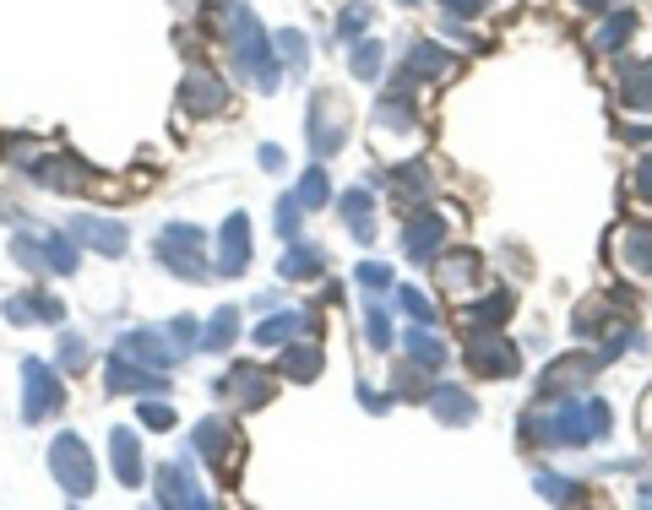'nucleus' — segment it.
I'll list each match as a JSON object with an SVG mask.
<instances>
[{
	"label": "nucleus",
	"mask_w": 652,
	"mask_h": 510,
	"mask_svg": "<svg viewBox=\"0 0 652 510\" xmlns=\"http://www.w3.org/2000/svg\"><path fill=\"white\" fill-rule=\"evenodd\" d=\"M321 266H327V255L316 251V245H294V251L283 255V277H310Z\"/></svg>",
	"instance_id": "c85d7f7f"
},
{
	"label": "nucleus",
	"mask_w": 652,
	"mask_h": 510,
	"mask_svg": "<svg viewBox=\"0 0 652 510\" xmlns=\"http://www.w3.org/2000/svg\"><path fill=\"white\" fill-rule=\"evenodd\" d=\"M354 77L360 82H371V77H380V44H354Z\"/></svg>",
	"instance_id": "f704fd0d"
},
{
	"label": "nucleus",
	"mask_w": 652,
	"mask_h": 510,
	"mask_svg": "<svg viewBox=\"0 0 652 510\" xmlns=\"http://www.w3.org/2000/svg\"><path fill=\"white\" fill-rule=\"evenodd\" d=\"M245 260H251V223H245V212L240 218H229L223 223V251H218V277H240L245 271Z\"/></svg>",
	"instance_id": "9b49d317"
},
{
	"label": "nucleus",
	"mask_w": 652,
	"mask_h": 510,
	"mask_svg": "<svg viewBox=\"0 0 652 510\" xmlns=\"http://www.w3.org/2000/svg\"><path fill=\"white\" fill-rule=\"evenodd\" d=\"M402 5H419V0H402Z\"/></svg>",
	"instance_id": "8fccbe9b"
},
{
	"label": "nucleus",
	"mask_w": 652,
	"mask_h": 510,
	"mask_svg": "<svg viewBox=\"0 0 652 510\" xmlns=\"http://www.w3.org/2000/svg\"><path fill=\"white\" fill-rule=\"evenodd\" d=\"M71 234H77L82 245L103 251V255H125V229H120V223H103V218H77V223H71Z\"/></svg>",
	"instance_id": "dca6fc26"
},
{
	"label": "nucleus",
	"mask_w": 652,
	"mask_h": 510,
	"mask_svg": "<svg viewBox=\"0 0 652 510\" xmlns=\"http://www.w3.org/2000/svg\"><path fill=\"white\" fill-rule=\"evenodd\" d=\"M49 473H55V484H60L71 500H88L98 484L93 456H88V445H82L77 434H60V440L49 445Z\"/></svg>",
	"instance_id": "f03ea898"
},
{
	"label": "nucleus",
	"mask_w": 652,
	"mask_h": 510,
	"mask_svg": "<svg viewBox=\"0 0 652 510\" xmlns=\"http://www.w3.org/2000/svg\"><path fill=\"white\" fill-rule=\"evenodd\" d=\"M631 27H637V16H631V11H609V22L587 38V44H593V55H615V49L631 38Z\"/></svg>",
	"instance_id": "aec40b11"
},
{
	"label": "nucleus",
	"mask_w": 652,
	"mask_h": 510,
	"mask_svg": "<svg viewBox=\"0 0 652 510\" xmlns=\"http://www.w3.org/2000/svg\"><path fill=\"white\" fill-rule=\"evenodd\" d=\"M343 136H349V109H343V98L316 92V98H310V147H316L321 158H332V153L343 147Z\"/></svg>",
	"instance_id": "0eeeda50"
},
{
	"label": "nucleus",
	"mask_w": 652,
	"mask_h": 510,
	"mask_svg": "<svg viewBox=\"0 0 652 510\" xmlns=\"http://www.w3.org/2000/svg\"><path fill=\"white\" fill-rule=\"evenodd\" d=\"M327 190H332V185H327V174H321V169H310V174H305V179H299V190H294V201H299L305 212H316V207H327Z\"/></svg>",
	"instance_id": "2f4dec72"
},
{
	"label": "nucleus",
	"mask_w": 652,
	"mask_h": 510,
	"mask_svg": "<svg viewBox=\"0 0 652 510\" xmlns=\"http://www.w3.org/2000/svg\"><path fill=\"white\" fill-rule=\"evenodd\" d=\"M33 174L49 185V190H66V196H82V190H93V169H82L77 158H44V164H33Z\"/></svg>",
	"instance_id": "f8f14e48"
},
{
	"label": "nucleus",
	"mask_w": 652,
	"mask_h": 510,
	"mask_svg": "<svg viewBox=\"0 0 652 510\" xmlns=\"http://www.w3.org/2000/svg\"><path fill=\"white\" fill-rule=\"evenodd\" d=\"M294 332H305V315H299V310H288V315H273V321H262V326H256V342L278 347V342H288Z\"/></svg>",
	"instance_id": "cd10ccee"
},
{
	"label": "nucleus",
	"mask_w": 652,
	"mask_h": 510,
	"mask_svg": "<svg viewBox=\"0 0 652 510\" xmlns=\"http://www.w3.org/2000/svg\"><path fill=\"white\" fill-rule=\"evenodd\" d=\"M642 500H648V506H652V489H642Z\"/></svg>",
	"instance_id": "09e8293b"
},
{
	"label": "nucleus",
	"mask_w": 652,
	"mask_h": 510,
	"mask_svg": "<svg viewBox=\"0 0 652 510\" xmlns=\"http://www.w3.org/2000/svg\"><path fill=\"white\" fill-rule=\"evenodd\" d=\"M136 419H142V424H147V429H169V424H175V413H169V402H153V397H147V402L136 408Z\"/></svg>",
	"instance_id": "58836bf2"
},
{
	"label": "nucleus",
	"mask_w": 652,
	"mask_h": 510,
	"mask_svg": "<svg viewBox=\"0 0 652 510\" xmlns=\"http://www.w3.org/2000/svg\"><path fill=\"white\" fill-rule=\"evenodd\" d=\"M582 5H587V11H598V5H609V0H582Z\"/></svg>",
	"instance_id": "de8ad7c7"
},
{
	"label": "nucleus",
	"mask_w": 652,
	"mask_h": 510,
	"mask_svg": "<svg viewBox=\"0 0 652 510\" xmlns=\"http://www.w3.org/2000/svg\"><path fill=\"white\" fill-rule=\"evenodd\" d=\"M631 190H637V196H648V201H652V153L642 158V164H637V174H631Z\"/></svg>",
	"instance_id": "37998d69"
},
{
	"label": "nucleus",
	"mask_w": 652,
	"mask_h": 510,
	"mask_svg": "<svg viewBox=\"0 0 652 510\" xmlns=\"http://www.w3.org/2000/svg\"><path fill=\"white\" fill-rule=\"evenodd\" d=\"M408 353L419 358V369H441V364H446V347L430 337V326H413V332H408Z\"/></svg>",
	"instance_id": "bb28decb"
},
{
	"label": "nucleus",
	"mask_w": 652,
	"mask_h": 510,
	"mask_svg": "<svg viewBox=\"0 0 652 510\" xmlns=\"http://www.w3.org/2000/svg\"><path fill=\"white\" fill-rule=\"evenodd\" d=\"M446 245V212H413L408 218V234H402V251L413 260H435V251Z\"/></svg>",
	"instance_id": "1a4fd4ad"
},
{
	"label": "nucleus",
	"mask_w": 652,
	"mask_h": 510,
	"mask_svg": "<svg viewBox=\"0 0 652 510\" xmlns=\"http://www.w3.org/2000/svg\"><path fill=\"white\" fill-rule=\"evenodd\" d=\"M544 429V440H555V445H587V440H604L609 434V408L604 402H571V408H560Z\"/></svg>",
	"instance_id": "20e7f679"
},
{
	"label": "nucleus",
	"mask_w": 652,
	"mask_h": 510,
	"mask_svg": "<svg viewBox=\"0 0 652 510\" xmlns=\"http://www.w3.org/2000/svg\"><path fill=\"white\" fill-rule=\"evenodd\" d=\"M391 185H397L402 196H413V201H419V196L430 190V179H424V169H413V164H397V169H391Z\"/></svg>",
	"instance_id": "72a5a7b5"
},
{
	"label": "nucleus",
	"mask_w": 652,
	"mask_h": 510,
	"mask_svg": "<svg viewBox=\"0 0 652 510\" xmlns=\"http://www.w3.org/2000/svg\"><path fill=\"white\" fill-rule=\"evenodd\" d=\"M278 369L288 380H316V369H321V347L316 342H305V347H283Z\"/></svg>",
	"instance_id": "4be33fe9"
},
{
	"label": "nucleus",
	"mask_w": 652,
	"mask_h": 510,
	"mask_svg": "<svg viewBox=\"0 0 652 510\" xmlns=\"http://www.w3.org/2000/svg\"><path fill=\"white\" fill-rule=\"evenodd\" d=\"M539 495L555 500V506H571V500H582V484H565V478H550V473H544V478H539Z\"/></svg>",
	"instance_id": "e433bc0d"
},
{
	"label": "nucleus",
	"mask_w": 652,
	"mask_h": 510,
	"mask_svg": "<svg viewBox=\"0 0 652 510\" xmlns=\"http://www.w3.org/2000/svg\"><path fill=\"white\" fill-rule=\"evenodd\" d=\"M234 321H240V315H234V310H223V315H218V326L201 337V347H223V342L234 337Z\"/></svg>",
	"instance_id": "ea45409f"
},
{
	"label": "nucleus",
	"mask_w": 652,
	"mask_h": 510,
	"mask_svg": "<svg viewBox=\"0 0 652 510\" xmlns=\"http://www.w3.org/2000/svg\"><path fill=\"white\" fill-rule=\"evenodd\" d=\"M446 66H452V55L441 44H413L408 49V77H441Z\"/></svg>",
	"instance_id": "b1692460"
},
{
	"label": "nucleus",
	"mask_w": 652,
	"mask_h": 510,
	"mask_svg": "<svg viewBox=\"0 0 652 510\" xmlns=\"http://www.w3.org/2000/svg\"><path fill=\"white\" fill-rule=\"evenodd\" d=\"M234 55H240V66H245V77L256 87H278V66H273V44H267V33H262V22L251 16V11H234Z\"/></svg>",
	"instance_id": "f257e3e1"
},
{
	"label": "nucleus",
	"mask_w": 652,
	"mask_h": 510,
	"mask_svg": "<svg viewBox=\"0 0 652 510\" xmlns=\"http://www.w3.org/2000/svg\"><path fill=\"white\" fill-rule=\"evenodd\" d=\"M196 451H201V462H212L223 478H234V429L223 424V419H201L196 424Z\"/></svg>",
	"instance_id": "6e6552de"
},
{
	"label": "nucleus",
	"mask_w": 652,
	"mask_h": 510,
	"mask_svg": "<svg viewBox=\"0 0 652 510\" xmlns=\"http://www.w3.org/2000/svg\"><path fill=\"white\" fill-rule=\"evenodd\" d=\"M180 103L196 109V114H223L229 109V87H223V77H212L207 66H196L186 77V87H180Z\"/></svg>",
	"instance_id": "9d476101"
},
{
	"label": "nucleus",
	"mask_w": 652,
	"mask_h": 510,
	"mask_svg": "<svg viewBox=\"0 0 652 510\" xmlns=\"http://www.w3.org/2000/svg\"><path fill=\"white\" fill-rule=\"evenodd\" d=\"M158 500H164V506H207V495H201V484L190 478L186 462H169V467L158 473Z\"/></svg>",
	"instance_id": "4468645a"
},
{
	"label": "nucleus",
	"mask_w": 652,
	"mask_h": 510,
	"mask_svg": "<svg viewBox=\"0 0 652 510\" xmlns=\"http://www.w3.org/2000/svg\"><path fill=\"white\" fill-rule=\"evenodd\" d=\"M365 337H371V347H386V342H391V326H386V315H380V310L365 321Z\"/></svg>",
	"instance_id": "79ce46f5"
},
{
	"label": "nucleus",
	"mask_w": 652,
	"mask_h": 510,
	"mask_svg": "<svg viewBox=\"0 0 652 510\" xmlns=\"http://www.w3.org/2000/svg\"><path fill=\"white\" fill-rule=\"evenodd\" d=\"M82 358H88V342H82V337H60V364H66V369H82Z\"/></svg>",
	"instance_id": "a19ab883"
},
{
	"label": "nucleus",
	"mask_w": 652,
	"mask_h": 510,
	"mask_svg": "<svg viewBox=\"0 0 652 510\" xmlns=\"http://www.w3.org/2000/svg\"><path fill=\"white\" fill-rule=\"evenodd\" d=\"M593 369H604V358H593V353H587V358H560L555 369L539 380V402H544V397H565V391H571V386H582Z\"/></svg>",
	"instance_id": "ddd939ff"
},
{
	"label": "nucleus",
	"mask_w": 652,
	"mask_h": 510,
	"mask_svg": "<svg viewBox=\"0 0 652 510\" xmlns=\"http://www.w3.org/2000/svg\"><path fill=\"white\" fill-rule=\"evenodd\" d=\"M463 358L473 364V375H489V380H511L517 375V347L500 337L495 326H467Z\"/></svg>",
	"instance_id": "7ed1b4c3"
},
{
	"label": "nucleus",
	"mask_w": 652,
	"mask_h": 510,
	"mask_svg": "<svg viewBox=\"0 0 652 510\" xmlns=\"http://www.w3.org/2000/svg\"><path fill=\"white\" fill-rule=\"evenodd\" d=\"M365 16H371V11H365V5H354V11L343 16V27H338V33H360V27H365Z\"/></svg>",
	"instance_id": "49530a36"
},
{
	"label": "nucleus",
	"mask_w": 652,
	"mask_h": 510,
	"mask_svg": "<svg viewBox=\"0 0 652 510\" xmlns=\"http://www.w3.org/2000/svg\"><path fill=\"white\" fill-rule=\"evenodd\" d=\"M397 304H402V310L413 315V326H435V310H430V299H424V293L402 288V293H397Z\"/></svg>",
	"instance_id": "c9c22d12"
},
{
	"label": "nucleus",
	"mask_w": 652,
	"mask_h": 510,
	"mask_svg": "<svg viewBox=\"0 0 652 510\" xmlns=\"http://www.w3.org/2000/svg\"><path fill=\"white\" fill-rule=\"evenodd\" d=\"M44 266H49V271H66V277H71V271H77V240L55 234V240L44 245Z\"/></svg>",
	"instance_id": "7c9ffc66"
},
{
	"label": "nucleus",
	"mask_w": 652,
	"mask_h": 510,
	"mask_svg": "<svg viewBox=\"0 0 652 510\" xmlns=\"http://www.w3.org/2000/svg\"><path fill=\"white\" fill-rule=\"evenodd\" d=\"M103 386H109V391H153V386H164V380H158L153 369H136L131 358H109Z\"/></svg>",
	"instance_id": "a211bd4d"
},
{
	"label": "nucleus",
	"mask_w": 652,
	"mask_h": 510,
	"mask_svg": "<svg viewBox=\"0 0 652 510\" xmlns=\"http://www.w3.org/2000/svg\"><path fill=\"white\" fill-rule=\"evenodd\" d=\"M441 5H446L452 16H478V11H484V0H441Z\"/></svg>",
	"instance_id": "a18cd8bd"
},
{
	"label": "nucleus",
	"mask_w": 652,
	"mask_h": 510,
	"mask_svg": "<svg viewBox=\"0 0 652 510\" xmlns=\"http://www.w3.org/2000/svg\"><path fill=\"white\" fill-rule=\"evenodd\" d=\"M153 255H158V266H169L175 277H186V282H207V260H201V229H190V223L164 229V240L153 245Z\"/></svg>",
	"instance_id": "39448f33"
},
{
	"label": "nucleus",
	"mask_w": 652,
	"mask_h": 510,
	"mask_svg": "<svg viewBox=\"0 0 652 510\" xmlns=\"http://www.w3.org/2000/svg\"><path fill=\"white\" fill-rule=\"evenodd\" d=\"M109 445H114V478L136 489V484H142V456H136V434H131V429H114V434H109Z\"/></svg>",
	"instance_id": "6ab92c4d"
},
{
	"label": "nucleus",
	"mask_w": 652,
	"mask_h": 510,
	"mask_svg": "<svg viewBox=\"0 0 652 510\" xmlns=\"http://www.w3.org/2000/svg\"><path fill=\"white\" fill-rule=\"evenodd\" d=\"M430 402H435V419H446V424H467L473 419V397L457 391V386H441Z\"/></svg>",
	"instance_id": "393cba45"
},
{
	"label": "nucleus",
	"mask_w": 652,
	"mask_h": 510,
	"mask_svg": "<svg viewBox=\"0 0 652 510\" xmlns=\"http://www.w3.org/2000/svg\"><path fill=\"white\" fill-rule=\"evenodd\" d=\"M343 218H349L354 240H375V207H371V190H349V196H343Z\"/></svg>",
	"instance_id": "412c9836"
},
{
	"label": "nucleus",
	"mask_w": 652,
	"mask_h": 510,
	"mask_svg": "<svg viewBox=\"0 0 652 510\" xmlns=\"http://www.w3.org/2000/svg\"><path fill=\"white\" fill-rule=\"evenodd\" d=\"M360 282H365V288H375V293H380V288L391 282V271H386V266H371V260H365V266H360Z\"/></svg>",
	"instance_id": "c03bdc74"
},
{
	"label": "nucleus",
	"mask_w": 652,
	"mask_h": 510,
	"mask_svg": "<svg viewBox=\"0 0 652 510\" xmlns=\"http://www.w3.org/2000/svg\"><path fill=\"white\" fill-rule=\"evenodd\" d=\"M615 255H620V266H626V271H637V277H652V229H620V240H615Z\"/></svg>",
	"instance_id": "2eb2a0df"
},
{
	"label": "nucleus",
	"mask_w": 652,
	"mask_h": 510,
	"mask_svg": "<svg viewBox=\"0 0 652 510\" xmlns=\"http://www.w3.org/2000/svg\"><path fill=\"white\" fill-rule=\"evenodd\" d=\"M441 282H446V288H452V293H467V288H473V282H478V255H446V260H441Z\"/></svg>",
	"instance_id": "5701e85b"
},
{
	"label": "nucleus",
	"mask_w": 652,
	"mask_h": 510,
	"mask_svg": "<svg viewBox=\"0 0 652 510\" xmlns=\"http://www.w3.org/2000/svg\"><path fill=\"white\" fill-rule=\"evenodd\" d=\"M299 212H305V207H299L294 196H283V201H278V234L288 240V245L299 240Z\"/></svg>",
	"instance_id": "4c0bfd02"
},
{
	"label": "nucleus",
	"mask_w": 652,
	"mask_h": 510,
	"mask_svg": "<svg viewBox=\"0 0 652 510\" xmlns=\"http://www.w3.org/2000/svg\"><path fill=\"white\" fill-rule=\"evenodd\" d=\"M506 310H511V293H489V299L467 304L463 321H467V326H500V321H506Z\"/></svg>",
	"instance_id": "a878e982"
},
{
	"label": "nucleus",
	"mask_w": 652,
	"mask_h": 510,
	"mask_svg": "<svg viewBox=\"0 0 652 510\" xmlns=\"http://www.w3.org/2000/svg\"><path fill=\"white\" fill-rule=\"evenodd\" d=\"M626 103H631V109H652V60L631 66V77H626Z\"/></svg>",
	"instance_id": "c756f323"
},
{
	"label": "nucleus",
	"mask_w": 652,
	"mask_h": 510,
	"mask_svg": "<svg viewBox=\"0 0 652 510\" xmlns=\"http://www.w3.org/2000/svg\"><path fill=\"white\" fill-rule=\"evenodd\" d=\"M229 391L240 397V408H262V402L273 397V380H267L256 364H234V375H229Z\"/></svg>",
	"instance_id": "f3484780"
},
{
	"label": "nucleus",
	"mask_w": 652,
	"mask_h": 510,
	"mask_svg": "<svg viewBox=\"0 0 652 510\" xmlns=\"http://www.w3.org/2000/svg\"><path fill=\"white\" fill-rule=\"evenodd\" d=\"M60 380L49 375V364L44 358H22V419L27 424H38V419H49L55 408H60Z\"/></svg>",
	"instance_id": "423d86ee"
},
{
	"label": "nucleus",
	"mask_w": 652,
	"mask_h": 510,
	"mask_svg": "<svg viewBox=\"0 0 652 510\" xmlns=\"http://www.w3.org/2000/svg\"><path fill=\"white\" fill-rule=\"evenodd\" d=\"M278 55L288 60V71H294V77H305V66H310V60H305V55H310L305 33H294V27H288V33L278 38Z\"/></svg>",
	"instance_id": "473e14b6"
}]
</instances>
